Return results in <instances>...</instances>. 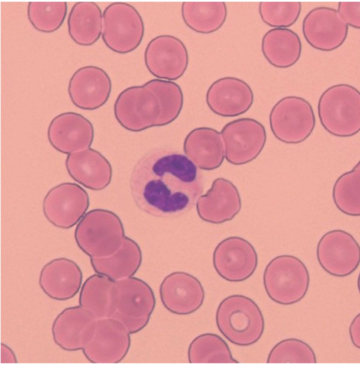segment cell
<instances>
[{"label":"cell","instance_id":"2e32d148","mask_svg":"<svg viewBox=\"0 0 360 365\" xmlns=\"http://www.w3.org/2000/svg\"><path fill=\"white\" fill-rule=\"evenodd\" d=\"M348 27L337 9L320 6L308 12L303 19L302 30L312 48L328 52L344 44Z\"/></svg>","mask_w":360,"mask_h":365},{"label":"cell","instance_id":"277c9868","mask_svg":"<svg viewBox=\"0 0 360 365\" xmlns=\"http://www.w3.org/2000/svg\"><path fill=\"white\" fill-rule=\"evenodd\" d=\"M216 324L220 333L238 346L256 343L264 331V319L259 307L252 299L242 295H230L219 303Z\"/></svg>","mask_w":360,"mask_h":365},{"label":"cell","instance_id":"7402d4cb","mask_svg":"<svg viewBox=\"0 0 360 365\" xmlns=\"http://www.w3.org/2000/svg\"><path fill=\"white\" fill-rule=\"evenodd\" d=\"M241 209V198L236 186L224 178H217L196 203L199 217L208 223L221 224L233 219Z\"/></svg>","mask_w":360,"mask_h":365},{"label":"cell","instance_id":"9c48e42d","mask_svg":"<svg viewBox=\"0 0 360 365\" xmlns=\"http://www.w3.org/2000/svg\"><path fill=\"white\" fill-rule=\"evenodd\" d=\"M115 312L112 318L120 321L131 334L143 329L155 307L150 286L134 276L115 281Z\"/></svg>","mask_w":360,"mask_h":365},{"label":"cell","instance_id":"ac0fdd59","mask_svg":"<svg viewBox=\"0 0 360 365\" xmlns=\"http://www.w3.org/2000/svg\"><path fill=\"white\" fill-rule=\"evenodd\" d=\"M112 90L111 79L101 68L86 65L77 69L68 83V94L77 108L94 110L108 100Z\"/></svg>","mask_w":360,"mask_h":365},{"label":"cell","instance_id":"e0dca14e","mask_svg":"<svg viewBox=\"0 0 360 365\" xmlns=\"http://www.w3.org/2000/svg\"><path fill=\"white\" fill-rule=\"evenodd\" d=\"M96 323V317L80 305L68 307L53 321V339L63 350H82L94 337Z\"/></svg>","mask_w":360,"mask_h":365},{"label":"cell","instance_id":"30bf717a","mask_svg":"<svg viewBox=\"0 0 360 365\" xmlns=\"http://www.w3.org/2000/svg\"><path fill=\"white\" fill-rule=\"evenodd\" d=\"M316 256L320 267L329 275L344 278L360 265V244L348 231L333 229L319 240Z\"/></svg>","mask_w":360,"mask_h":365},{"label":"cell","instance_id":"ffe728a7","mask_svg":"<svg viewBox=\"0 0 360 365\" xmlns=\"http://www.w3.org/2000/svg\"><path fill=\"white\" fill-rule=\"evenodd\" d=\"M47 135L53 148L70 154L89 148L94 141V129L91 122L81 114L66 112L51 121Z\"/></svg>","mask_w":360,"mask_h":365},{"label":"cell","instance_id":"d590c367","mask_svg":"<svg viewBox=\"0 0 360 365\" xmlns=\"http://www.w3.org/2000/svg\"><path fill=\"white\" fill-rule=\"evenodd\" d=\"M337 10L348 26L360 30V1H340Z\"/></svg>","mask_w":360,"mask_h":365},{"label":"cell","instance_id":"5bb4252c","mask_svg":"<svg viewBox=\"0 0 360 365\" xmlns=\"http://www.w3.org/2000/svg\"><path fill=\"white\" fill-rule=\"evenodd\" d=\"M217 273L231 282L250 278L257 267L258 258L253 245L239 236H231L216 246L212 257Z\"/></svg>","mask_w":360,"mask_h":365},{"label":"cell","instance_id":"52a82bcc","mask_svg":"<svg viewBox=\"0 0 360 365\" xmlns=\"http://www.w3.org/2000/svg\"><path fill=\"white\" fill-rule=\"evenodd\" d=\"M269 124L274 136L287 144H298L314 130L316 117L311 104L297 96H285L272 108Z\"/></svg>","mask_w":360,"mask_h":365},{"label":"cell","instance_id":"4fadbf2b","mask_svg":"<svg viewBox=\"0 0 360 365\" xmlns=\"http://www.w3.org/2000/svg\"><path fill=\"white\" fill-rule=\"evenodd\" d=\"M89 205L86 191L74 183L58 184L46 193L43 212L46 219L60 229H70L85 214Z\"/></svg>","mask_w":360,"mask_h":365},{"label":"cell","instance_id":"d4e9b609","mask_svg":"<svg viewBox=\"0 0 360 365\" xmlns=\"http://www.w3.org/2000/svg\"><path fill=\"white\" fill-rule=\"evenodd\" d=\"M184 152L198 168L210 171L219 167L225 158L221 134L206 127L191 130L184 141Z\"/></svg>","mask_w":360,"mask_h":365},{"label":"cell","instance_id":"8992f818","mask_svg":"<svg viewBox=\"0 0 360 365\" xmlns=\"http://www.w3.org/2000/svg\"><path fill=\"white\" fill-rule=\"evenodd\" d=\"M263 283L271 300L282 305H291L301 301L308 293L309 271L298 257L278 255L266 265Z\"/></svg>","mask_w":360,"mask_h":365},{"label":"cell","instance_id":"6da1fadb","mask_svg":"<svg viewBox=\"0 0 360 365\" xmlns=\"http://www.w3.org/2000/svg\"><path fill=\"white\" fill-rule=\"evenodd\" d=\"M129 184L141 210L157 217H176L193 207L203 192L204 178L185 155L159 148L138 160Z\"/></svg>","mask_w":360,"mask_h":365},{"label":"cell","instance_id":"ba28073f","mask_svg":"<svg viewBox=\"0 0 360 365\" xmlns=\"http://www.w3.org/2000/svg\"><path fill=\"white\" fill-rule=\"evenodd\" d=\"M144 31L143 18L132 5L114 2L105 8L101 36L112 51L125 54L134 51L141 43Z\"/></svg>","mask_w":360,"mask_h":365},{"label":"cell","instance_id":"44dd1931","mask_svg":"<svg viewBox=\"0 0 360 365\" xmlns=\"http://www.w3.org/2000/svg\"><path fill=\"white\" fill-rule=\"evenodd\" d=\"M209 108L221 117H236L246 113L254 101L250 86L235 77H224L215 80L206 92Z\"/></svg>","mask_w":360,"mask_h":365},{"label":"cell","instance_id":"603a6c76","mask_svg":"<svg viewBox=\"0 0 360 365\" xmlns=\"http://www.w3.org/2000/svg\"><path fill=\"white\" fill-rule=\"evenodd\" d=\"M82 272L72 260L65 257L46 264L39 274V283L50 298L64 301L71 299L81 288Z\"/></svg>","mask_w":360,"mask_h":365},{"label":"cell","instance_id":"484cf974","mask_svg":"<svg viewBox=\"0 0 360 365\" xmlns=\"http://www.w3.org/2000/svg\"><path fill=\"white\" fill-rule=\"evenodd\" d=\"M298 34L288 28H273L263 36L261 50L266 60L277 68H288L297 63L302 53Z\"/></svg>","mask_w":360,"mask_h":365},{"label":"cell","instance_id":"836d02e7","mask_svg":"<svg viewBox=\"0 0 360 365\" xmlns=\"http://www.w3.org/2000/svg\"><path fill=\"white\" fill-rule=\"evenodd\" d=\"M268 364H316L313 348L302 340L290 338L274 345L266 360Z\"/></svg>","mask_w":360,"mask_h":365},{"label":"cell","instance_id":"4316f807","mask_svg":"<svg viewBox=\"0 0 360 365\" xmlns=\"http://www.w3.org/2000/svg\"><path fill=\"white\" fill-rule=\"evenodd\" d=\"M90 262L96 274L117 281L136 273L142 262V252L136 242L125 236L115 253L103 258H90Z\"/></svg>","mask_w":360,"mask_h":365},{"label":"cell","instance_id":"f1b7e54d","mask_svg":"<svg viewBox=\"0 0 360 365\" xmlns=\"http://www.w3.org/2000/svg\"><path fill=\"white\" fill-rule=\"evenodd\" d=\"M115 281L96 274L84 281L79 293V304L97 320L111 318L115 312Z\"/></svg>","mask_w":360,"mask_h":365},{"label":"cell","instance_id":"3957f363","mask_svg":"<svg viewBox=\"0 0 360 365\" xmlns=\"http://www.w3.org/2000/svg\"><path fill=\"white\" fill-rule=\"evenodd\" d=\"M317 112L328 133L352 137L360 132V91L349 84L329 87L319 97Z\"/></svg>","mask_w":360,"mask_h":365},{"label":"cell","instance_id":"f546056e","mask_svg":"<svg viewBox=\"0 0 360 365\" xmlns=\"http://www.w3.org/2000/svg\"><path fill=\"white\" fill-rule=\"evenodd\" d=\"M181 16L186 25L200 34H210L219 30L227 17L224 2H184Z\"/></svg>","mask_w":360,"mask_h":365},{"label":"cell","instance_id":"9a60e30c","mask_svg":"<svg viewBox=\"0 0 360 365\" xmlns=\"http://www.w3.org/2000/svg\"><path fill=\"white\" fill-rule=\"evenodd\" d=\"M130 335L128 329L114 318L97 320L94 337L82 350L83 354L93 364L119 363L129 352Z\"/></svg>","mask_w":360,"mask_h":365},{"label":"cell","instance_id":"83f0119b","mask_svg":"<svg viewBox=\"0 0 360 365\" xmlns=\"http://www.w3.org/2000/svg\"><path fill=\"white\" fill-rule=\"evenodd\" d=\"M103 30V13L97 4L91 1L75 3L68 18V30L70 38L80 46L95 44Z\"/></svg>","mask_w":360,"mask_h":365},{"label":"cell","instance_id":"d6986e66","mask_svg":"<svg viewBox=\"0 0 360 365\" xmlns=\"http://www.w3.org/2000/svg\"><path fill=\"white\" fill-rule=\"evenodd\" d=\"M160 297L169 312L186 315L196 312L202 306L205 291L197 278L188 273L175 271L162 280Z\"/></svg>","mask_w":360,"mask_h":365},{"label":"cell","instance_id":"f35d334b","mask_svg":"<svg viewBox=\"0 0 360 365\" xmlns=\"http://www.w3.org/2000/svg\"><path fill=\"white\" fill-rule=\"evenodd\" d=\"M357 288H358V291L360 294V272L358 275V278H357Z\"/></svg>","mask_w":360,"mask_h":365},{"label":"cell","instance_id":"8fae6325","mask_svg":"<svg viewBox=\"0 0 360 365\" xmlns=\"http://www.w3.org/2000/svg\"><path fill=\"white\" fill-rule=\"evenodd\" d=\"M225 146V158L234 165L254 160L266 141L264 125L249 117H242L226 124L221 131Z\"/></svg>","mask_w":360,"mask_h":365},{"label":"cell","instance_id":"5b68a950","mask_svg":"<svg viewBox=\"0 0 360 365\" xmlns=\"http://www.w3.org/2000/svg\"><path fill=\"white\" fill-rule=\"evenodd\" d=\"M124 237L120 217L104 209L86 212L75 231L77 246L90 258H103L112 255L121 247Z\"/></svg>","mask_w":360,"mask_h":365},{"label":"cell","instance_id":"1f68e13d","mask_svg":"<svg viewBox=\"0 0 360 365\" xmlns=\"http://www.w3.org/2000/svg\"><path fill=\"white\" fill-rule=\"evenodd\" d=\"M191 364H238L226 342L218 335L204 333L190 343L188 350Z\"/></svg>","mask_w":360,"mask_h":365},{"label":"cell","instance_id":"7c38bea8","mask_svg":"<svg viewBox=\"0 0 360 365\" xmlns=\"http://www.w3.org/2000/svg\"><path fill=\"white\" fill-rule=\"evenodd\" d=\"M144 62L157 79L174 81L181 77L188 65V52L179 38L161 34L153 38L144 51Z\"/></svg>","mask_w":360,"mask_h":365},{"label":"cell","instance_id":"cb8c5ba5","mask_svg":"<svg viewBox=\"0 0 360 365\" xmlns=\"http://www.w3.org/2000/svg\"><path fill=\"white\" fill-rule=\"evenodd\" d=\"M65 166L69 175L75 181L91 190H103L112 179L110 163L100 152L93 148L68 154Z\"/></svg>","mask_w":360,"mask_h":365},{"label":"cell","instance_id":"7a4b0ae2","mask_svg":"<svg viewBox=\"0 0 360 365\" xmlns=\"http://www.w3.org/2000/svg\"><path fill=\"white\" fill-rule=\"evenodd\" d=\"M184 105L183 91L176 82L153 79L122 91L114 104V115L125 129L139 132L172 123Z\"/></svg>","mask_w":360,"mask_h":365},{"label":"cell","instance_id":"e575fe53","mask_svg":"<svg viewBox=\"0 0 360 365\" xmlns=\"http://www.w3.org/2000/svg\"><path fill=\"white\" fill-rule=\"evenodd\" d=\"M302 4L298 1L261 2L259 13L262 20L274 28H288L300 17Z\"/></svg>","mask_w":360,"mask_h":365},{"label":"cell","instance_id":"4dcf8cb0","mask_svg":"<svg viewBox=\"0 0 360 365\" xmlns=\"http://www.w3.org/2000/svg\"><path fill=\"white\" fill-rule=\"evenodd\" d=\"M333 201L339 211L349 217H360V160L335 180Z\"/></svg>","mask_w":360,"mask_h":365},{"label":"cell","instance_id":"8d00e7d4","mask_svg":"<svg viewBox=\"0 0 360 365\" xmlns=\"http://www.w3.org/2000/svg\"><path fill=\"white\" fill-rule=\"evenodd\" d=\"M349 335L352 345L360 350V312L353 318L349 324Z\"/></svg>","mask_w":360,"mask_h":365},{"label":"cell","instance_id":"74e56055","mask_svg":"<svg viewBox=\"0 0 360 365\" xmlns=\"http://www.w3.org/2000/svg\"><path fill=\"white\" fill-rule=\"evenodd\" d=\"M1 364H15L17 359L12 350L6 345L1 344Z\"/></svg>","mask_w":360,"mask_h":365},{"label":"cell","instance_id":"d6a6232c","mask_svg":"<svg viewBox=\"0 0 360 365\" xmlns=\"http://www.w3.org/2000/svg\"><path fill=\"white\" fill-rule=\"evenodd\" d=\"M68 11L64 1H31L27 6V17L32 25L38 31L51 33L63 25Z\"/></svg>","mask_w":360,"mask_h":365}]
</instances>
